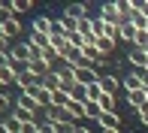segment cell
Masks as SVG:
<instances>
[{"instance_id": "6da1fadb", "label": "cell", "mask_w": 148, "mask_h": 133, "mask_svg": "<svg viewBox=\"0 0 148 133\" xmlns=\"http://www.w3.org/2000/svg\"><path fill=\"white\" fill-rule=\"evenodd\" d=\"M100 18H103V21H109V24H121V21H127V18H124V9H121L118 0H109V3H103V9H100Z\"/></svg>"}, {"instance_id": "7a4b0ae2", "label": "cell", "mask_w": 148, "mask_h": 133, "mask_svg": "<svg viewBox=\"0 0 148 133\" xmlns=\"http://www.w3.org/2000/svg\"><path fill=\"white\" fill-rule=\"evenodd\" d=\"M30 55H33V49H30V43H18V45H12V51H9V58H12V64H24V66L30 64Z\"/></svg>"}, {"instance_id": "3957f363", "label": "cell", "mask_w": 148, "mask_h": 133, "mask_svg": "<svg viewBox=\"0 0 148 133\" xmlns=\"http://www.w3.org/2000/svg\"><path fill=\"white\" fill-rule=\"evenodd\" d=\"M97 76H100V73L94 70V64H88V61H85L82 66H76V82H79V85H91V82H97Z\"/></svg>"}, {"instance_id": "277c9868", "label": "cell", "mask_w": 148, "mask_h": 133, "mask_svg": "<svg viewBox=\"0 0 148 133\" xmlns=\"http://www.w3.org/2000/svg\"><path fill=\"white\" fill-rule=\"evenodd\" d=\"M15 85L21 91H30V88H36L39 85V76H33L30 70H18V76H15Z\"/></svg>"}, {"instance_id": "5b68a950", "label": "cell", "mask_w": 148, "mask_h": 133, "mask_svg": "<svg viewBox=\"0 0 148 133\" xmlns=\"http://www.w3.org/2000/svg\"><path fill=\"white\" fill-rule=\"evenodd\" d=\"M127 58H130V64L136 66V70H145V64H148V51H145V49H139V45H130Z\"/></svg>"}, {"instance_id": "8992f818", "label": "cell", "mask_w": 148, "mask_h": 133, "mask_svg": "<svg viewBox=\"0 0 148 133\" xmlns=\"http://www.w3.org/2000/svg\"><path fill=\"white\" fill-rule=\"evenodd\" d=\"M24 70H30L33 76H39V79H42V76H49V73H55V66H51V64H45L42 58H33V61L24 66Z\"/></svg>"}, {"instance_id": "52a82bcc", "label": "cell", "mask_w": 148, "mask_h": 133, "mask_svg": "<svg viewBox=\"0 0 148 133\" xmlns=\"http://www.w3.org/2000/svg\"><path fill=\"white\" fill-rule=\"evenodd\" d=\"M51 30H55V21H51L49 15H36V18H33V33H42V36H51Z\"/></svg>"}, {"instance_id": "ba28073f", "label": "cell", "mask_w": 148, "mask_h": 133, "mask_svg": "<svg viewBox=\"0 0 148 133\" xmlns=\"http://www.w3.org/2000/svg\"><path fill=\"white\" fill-rule=\"evenodd\" d=\"M0 24H3V36H6V39H9V36H18V30H21V21H18L15 15L0 18Z\"/></svg>"}, {"instance_id": "9c48e42d", "label": "cell", "mask_w": 148, "mask_h": 133, "mask_svg": "<svg viewBox=\"0 0 148 133\" xmlns=\"http://www.w3.org/2000/svg\"><path fill=\"white\" fill-rule=\"evenodd\" d=\"M136 33H139V30L130 24V18L118 24V39H124V43H130V45H133V43H136Z\"/></svg>"}, {"instance_id": "30bf717a", "label": "cell", "mask_w": 148, "mask_h": 133, "mask_svg": "<svg viewBox=\"0 0 148 133\" xmlns=\"http://www.w3.org/2000/svg\"><path fill=\"white\" fill-rule=\"evenodd\" d=\"M30 94H33V100H36V106H39V109H49V106H51V91H45L42 85L30 88Z\"/></svg>"}, {"instance_id": "8fae6325", "label": "cell", "mask_w": 148, "mask_h": 133, "mask_svg": "<svg viewBox=\"0 0 148 133\" xmlns=\"http://www.w3.org/2000/svg\"><path fill=\"white\" fill-rule=\"evenodd\" d=\"M121 88H124L127 94H130V91H139V88H142V76H139V70H136V73H127V76L121 79Z\"/></svg>"}, {"instance_id": "7c38bea8", "label": "cell", "mask_w": 148, "mask_h": 133, "mask_svg": "<svg viewBox=\"0 0 148 133\" xmlns=\"http://www.w3.org/2000/svg\"><path fill=\"white\" fill-rule=\"evenodd\" d=\"M97 82L103 85V91H106V94H115V91L121 88V82H118L115 76H109V73H100V76H97Z\"/></svg>"}, {"instance_id": "4fadbf2b", "label": "cell", "mask_w": 148, "mask_h": 133, "mask_svg": "<svg viewBox=\"0 0 148 133\" xmlns=\"http://www.w3.org/2000/svg\"><path fill=\"white\" fill-rule=\"evenodd\" d=\"M127 103H130L133 109H142V106L148 103V97H145V88H139V91H130V94H127Z\"/></svg>"}, {"instance_id": "5bb4252c", "label": "cell", "mask_w": 148, "mask_h": 133, "mask_svg": "<svg viewBox=\"0 0 148 133\" xmlns=\"http://www.w3.org/2000/svg\"><path fill=\"white\" fill-rule=\"evenodd\" d=\"M64 15L76 18V21H82V18H88V6H85V3H73V6H66Z\"/></svg>"}, {"instance_id": "9a60e30c", "label": "cell", "mask_w": 148, "mask_h": 133, "mask_svg": "<svg viewBox=\"0 0 148 133\" xmlns=\"http://www.w3.org/2000/svg\"><path fill=\"white\" fill-rule=\"evenodd\" d=\"M97 124H100L103 130H106V127H121V118H118V112H103Z\"/></svg>"}, {"instance_id": "2e32d148", "label": "cell", "mask_w": 148, "mask_h": 133, "mask_svg": "<svg viewBox=\"0 0 148 133\" xmlns=\"http://www.w3.org/2000/svg\"><path fill=\"white\" fill-rule=\"evenodd\" d=\"M66 112H70V118H76V121H82V118H85V103H82V100H70V106H66Z\"/></svg>"}, {"instance_id": "e0dca14e", "label": "cell", "mask_w": 148, "mask_h": 133, "mask_svg": "<svg viewBox=\"0 0 148 133\" xmlns=\"http://www.w3.org/2000/svg\"><path fill=\"white\" fill-rule=\"evenodd\" d=\"M15 106H21V109H30V112H36V109H39L30 91H21V97H18V103H15Z\"/></svg>"}, {"instance_id": "ac0fdd59", "label": "cell", "mask_w": 148, "mask_h": 133, "mask_svg": "<svg viewBox=\"0 0 148 133\" xmlns=\"http://www.w3.org/2000/svg\"><path fill=\"white\" fill-rule=\"evenodd\" d=\"M70 100H73V97L66 94L64 88H58L55 94H51V106H60V109H66V106H70Z\"/></svg>"}, {"instance_id": "d6986e66", "label": "cell", "mask_w": 148, "mask_h": 133, "mask_svg": "<svg viewBox=\"0 0 148 133\" xmlns=\"http://www.w3.org/2000/svg\"><path fill=\"white\" fill-rule=\"evenodd\" d=\"M15 76H18V66H6V70H0V85H15Z\"/></svg>"}, {"instance_id": "ffe728a7", "label": "cell", "mask_w": 148, "mask_h": 133, "mask_svg": "<svg viewBox=\"0 0 148 133\" xmlns=\"http://www.w3.org/2000/svg\"><path fill=\"white\" fill-rule=\"evenodd\" d=\"M27 43L33 45V49H51V36H42V33H30Z\"/></svg>"}, {"instance_id": "44dd1931", "label": "cell", "mask_w": 148, "mask_h": 133, "mask_svg": "<svg viewBox=\"0 0 148 133\" xmlns=\"http://www.w3.org/2000/svg\"><path fill=\"white\" fill-rule=\"evenodd\" d=\"M12 118H15V121H21V124H33V112H30V109H21V106H15V109H12Z\"/></svg>"}, {"instance_id": "7402d4cb", "label": "cell", "mask_w": 148, "mask_h": 133, "mask_svg": "<svg viewBox=\"0 0 148 133\" xmlns=\"http://www.w3.org/2000/svg\"><path fill=\"white\" fill-rule=\"evenodd\" d=\"M39 85H42L45 91H51V94H55V91L60 88V82H58V76H55V73H49V76H42V79H39Z\"/></svg>"}, {"instance_id": "603a6c76", "label": "cell", "mask_w": 148, "mask_h": 133, "mask_svg": "<svg viewBox=\"0 0 148 133\" xmlns=\"http://www.w3.org/2000/svg\"><path fill=\"white\" fill-rule=\"evenodd\" d=\"M100 115H103L100 103H94V100H88V103H85V118H94V121H100Z\"/></svg>"}, {"instance_id": "cb8c5ba5", "label": "cell", "mask_w": 148, "mask_h": 133, "mask_svg": "<svg viewBox=\"0 0 148 133\" xmlns=\"http://www.w3.org/2000/svg\"><path fill=\"white\" fill-rule=\"evenodd\" d=\"M97 103H100V109H103V112H115V94H103Z\"/></svg>"}, {"instance_id": "d4e9b609", "label": "cell", "mask_w": 148, "mask_h": 133, "mask_svg": "<svg viewBox=\"0 0 148 133\" xmlns=\"http://www.w3.org/2000/svg\"><path fill=\"white\" fill-rule=\"evenodd\" d=\"M97 49H100V55L106 58L112 49H115V39H106V36H103V39H97Z\"/></svg>"}, {"instance_id": "484cf974", "label": "cell", "mask_w": 148, "mask_h": 133, "mask_svg": "<svg viewBox=\"0 0 148 133\" xmlns=\"http://www.w3.org/2000/svg\"><path fill=\"white\" fill-rule=\"evenodd\" d=\"M76 127H79V121H60V124H55L58 133H76Z\"/></svg>"}, {"instance_id": "4316f807", "label": "cell", "mask_w": 148, "mask_h": 133, "mask_svg": "<svg viewBox=\"0 0 148 133\" xmlns=\"http://www.w3.org/2000/svg\"><path fill=\"white\" fill-rule=\"evenodd\" d=\"M6 130H9V133H21V121H15V118H12V112H9V118H6Z\"/></svg>"}, {"instance_id": "83f0119b", "label": "cell", "mask_w": 148, "mask_h": 133, "mask_svg": "<svg viewBox=\"0 0 148 133\" xmlns=\"http://www.w3.org/2000/svg\"><path fill=\"white\" fill-rule=\"evenodd\" d=\"M133 45L145 49V45H148V30H139V33H136V43H133Z\"/></svg>"}, {"instance_id": "f1b7e54d", "label": "cell", "mask_w": 148, "mask_h": 133, "mask_svg": "<svg viewBox=\"0 0 148 133\" xmlns=\"http://www.w3.org/2000/svg\"><path fill=\"white\" fill-rule=\"evenodd\" d=\"M30 9V0H15V15L18 12H27Z\"/></svg>"}, {"instance_id": "f546056e", "label": "cell", "mask_w": 148, "mask_h": 133, "mask_svg": "<svg viewBox=\"0 0 148 133\" xmlns=\"http://www.w3.org/2000/svg\"><path fill=\"white\" fill-rule=\"evenodd\" d=\"M39 133H58V130H55V124H49V121H39Z\"/></svg>"}, {"instance_id": "4dcf8cb0", "label": "cell", "mask_w": 148, "mask_h": 133, "mask_svg": "<svg viewBox=\"0 0 148 133\" xmlns=\"http://www.w3.org/2000/svg\"><path fill=\"white\" fill-rule=\"evenodd\" d=\"M0 112H12L9 109V97H6V94H0Z\"/></svg>"}, {"instance_id": "1f68e13d", "label": "cell", "mask_w": 148, "mask_h": 133, "mask_svg": "<svg viewBox=\"0 0 148 133\" xmlns=\"http://www.w3.org/2000/svg\"><path fill=\"white\" fill-rule=\"evenodd\" d=\"M139 112V121H142V124H148V103L142 106V109H136Z\"/></svg>"}, {"instance_id": "d6a6232c", "label": "cell", "mask_w": 148, "mask_h": 133, "mask_svg": "<svg viewBox=\"0 0 148 133\" xmlns=\"http://www.w3.org/2000/svg\"><path fill=\"white\" fill-rule=\"evenodd\" d=\"M6 66H12V58L9 55H0V70H6Z\"/></svg>"}, {"instance_id": "836d02e7", "label": "cell", "mask_w": 148, "mask_h": 133, "mask_svg": "<svg viewBox=\"0 0 148 133\" xmlns=\"http://www.w3.org/2000/svg\"><path fill=\"white\" fill-rule=\"evenodd\" d=\"M76 133H91V130L85 127V124H79V127H76Z\"/></svg>"}, {"instance_id": "e575fe53", "label": "cell", "mask_w": 148, "mask_h": 133, "mask_svg": "<svg viewBox=\"0 0 148 133\" xmlns=\"http://www.w3.org/2000/svg\"><path fill=\"white\" fill-rule=\"evenodd\" d=\"M103 133H121V127H106Z\"/></svg>"}, {"instance_id": "d590c367", "label": "cell", "mask_w": 148, "mask_h": 133, "mask_svg": "<svg viewBox=\"0 0 148 133\" xmlns=\"http://www.w3.org/2000/svg\"><path fill=\"white\" fill-rule=\"evenodd\" d=\"M0 133H9V130H6V124H3V121H0Z\"/></svg>"}, {"instance_id": "8d00e7d4", "label": "cell", "mask_w": 148, "mask_h": 133, "mask_svg": "<svg viewBox=\"0 0 148 133\" xmlns=\"http://www.w3.org/2000/svg\"><path fill=\"white\" fill-rule=\"evenodd\" d=\"M0 36H3V24H0Z\"/></svg>"}, {"instance_id": "74e56055", "label": "cell", "mask_w": 148, "mask_h": 133, "mask_svg": "<svg viewBox=\"0 0 148 133\" xmlns=\"http://www.w3.org/2000/svg\"><path fill=\"white\" fill-rule=\"evenodd\" d=\"M145 97H148V88H145Z\"/></svg>"}, {"instance_id": "f35d334b", "label": "cell", "mask_w": 148, "mask_h": 133, "mask_svg": "<svg viewBox=\"0 0 148 133\" xmlns=\"http://www.w3.org/2000/svg\"><path fill=\"white\" fill-rule=\"evenodd\" d=\"M145 70H148V64H145Z\"/></svg>"}]
</instances>
